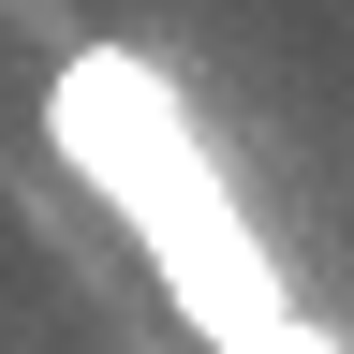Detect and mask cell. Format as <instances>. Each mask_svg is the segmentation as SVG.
I'll return each instance as SVG.
<instances>
[{
    "instance_id": "6da1fadb",
    "label": "cell",
    "mask_w": 354,
    "mask_h": 354,
    "mask_svg": "<svg viewBox=\"0 0 354 354\" xmlns=\"http://www.w3.org/2000/svg\"><path fill=\"white\" fill-rule=\"evenodd\" d=\"M44 148H59V177L88 207H118V236L162 266L177 325L207 354H236V339H266L295 310V266L266 251V221L236 207V177H221L207 118H192V88L148 44H74L44 74Z\"/></svg>"
},
{
    "instance_id": "7a4b0ae2",
    "label": "cell",
    "mask_w": 354,
    "mask_h": 354,
    "mask_svg": "<svg viewBox=\"0 0 354 354\" xmlns=\"http://www.w3.org/2000/svg\"><path fill=\"white\" fill-rule=\"evenodd\" d=\"M236 354H354L339 325H310V310H281V325H266V339H236Z\"/></svg>"
}]
</instances>
